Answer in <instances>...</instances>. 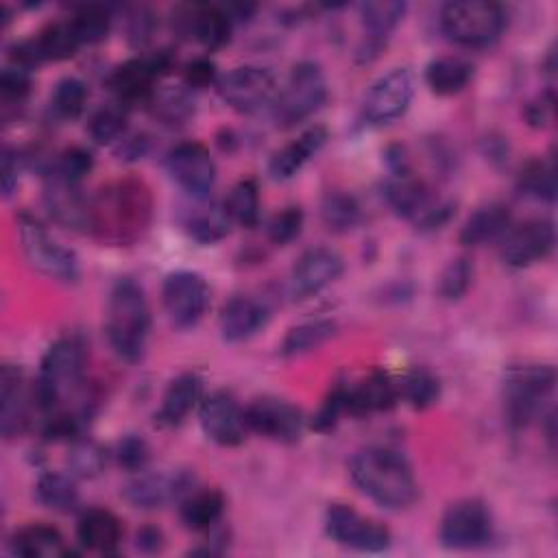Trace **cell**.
<instances>
[{
  "label": "cell",
  "mask_w": 558,
  "mask_h": 558,
  "mask_svg": "<svg viewBox=\"0 0 558 558\" xmlns=\"http://www.w3.org/2000/svg\"><path fill=\"white\" fill-rule=\"evenodd\" d=\"M153 220L150 187L137 177H122L105 183L89 198L87 231L109 246L137 242Z\"/></svg>",
  "instance_id": "cell-1"
},
{
  "label": "cell",
  "mask_w": 558,
  "mask_h": 558,
  "mask_svg": "<svg viewBox=\"0 0 558 558\" xmlns=\"http://www.w3.org/2000/svg\"><path fill=\"white\" fill-rule=\"evenodd\" d=\"M349 475L360 493L388 510L408 508L418 495L410 462L395 449H360L349 462Z\"/></svg>",
  "instance_id": "cell-2"
},
{
  "label": "cell",
  "mask_w": 558,
  "mask_h": 558,
  "mask_svg": "<svg viewBox=\"0 0 558 558\" xmlns=\"http://www.w3.org/2000/svg\"><path fill=\"white\" fill-rule=\"evenodd\" d=\"M87 349L78 336L54 340L41 357L35 379V401L44 414L74 412L68 408L85 388Z\"/></svg>",
  "instance_id": "cell-3"
},
{
  "label": "cell",
  "mask_w": 558,
  "mask_h": 558,
  "mask_svg": "<svg viewBox=\"0 0 558 558\" xmlns=\"http://www.w3.org/2000/svg\"><path fill=\"white\" fill-rule=\"evenodd\" d=\"M105 331L120 360L135 364L144 357L150 333V307L144 288L135 279L120 277L113 283L107 301Z\"/></svg>",
  "instance_id": "cell-4"
},
{
  "label": "cell",
  "mask_w": 558,
  "mask_h": 558,
  "mask_svg": "<svg viewBox=\"0 0 558 558\" xmlns=\"http://www.w3.org/2000/svg\"><path fill=\"white\" fill-rule=\"evenodd\" d=\"M15 235L26 262L48 279L61 283H76L81 277L78 257L72 248L63 246L48 229L31 214L15 216Z\"/></svg>",
  "instance_id": "cell-5"
},
{
  "label": "cell",
  "mask_w": 558,
  "mask_h": 558,
  "mask_svg": "<svg viewBox=\"0 0 558 558\" xmlns=\"http://www.w3.org/2000/svg\"><path fill=\"white\" fill-rule=\"evenodd\" d=\"M506 26L499 4L486 0H456L440 9L442 33L464 48H486L495 44Z\"/></svg>",
  "instance_id": "cell-6"
},
{
  "label": "cell",
  "mask_w": 558,
  "mask_h": 558,
  "mask_svg": "<svg viewBox=\"0 0 558 558\" xmlns=\"http://www.w3.org/2000/svg\"><path fill=\"white\" fill-rule=\"evenodd\" d=\"M556 384V373L547 364H517L504 375V408L512 427H525L541 418L543 405Z\"/></svg>",
  "instance_id": "cell-7"
},
{
  "label": "cell",
  "mask_w": 558,
  "mask_h": 558,
  "mask_svg": "<svg viewBox=\"0 0 558 558\" xmlns=\"http://www.w3.org/2000/svg\"><path fill=\"white\" fill-rule=\"evenodd\" d=\"M327 100V81L316 61H299L292 65L283 87L279 89L272 111L279 126H294L316 113Z\"/></svg>",
  "instance_id": "cell-8"
},
{
  "label": "cell",
  "mask_w": 558,
  "mask_h": 558,
  "mask_svg": "<svg viewBox=\"0 0 558 558\" xmlns=\"http://www.w3.org/2000/svg\"><path fill=\"white\" fill-rule=\"evenodd\" d=\"M218 96L240 113H255L275 102L279 94L277 76L264 65H238L216 83Z\"/></svg>",
  "instance_id": "cell-9"
},
{
  "label": "cell",
  "mask_w": 558,
  "mask_h": 558,
  "mask_svg": "<svg viewBox=\"0 0 558 558\" xmlns=\"http://www.w3.org/2000/svg\"><path fill=\"white\" fill-rule=\"evenodd\" d=\"M414 96V76L410 68L399 65L381 74L368 89L362 105V120L368 126H384L399 120Z\"/></svg>",
  "instance_id": "cell-10"
},
{
  "label": "cell",
  "mask_w": 558,
  "mask_h": 558,
  "mask_svg": "<svg viewBox=\"0 0 558 558\" xmlns=\"http://www.w3.org/2000/svg\"><path fill=\"white\" fill-rule=\"evenodd\" d=\"M493 536V517L484 501L460 499L451 504L438 527V538L447 549H475Z\"/></svg>",
  "instance_id": "cell-11"
},
{
  "label": "cell",
  "mask_w": 558,
  "mask_h": 558,
  "mask_svg": "<svg viewBox=\"0 0 558 558\" xmlns=\"http://www.w3.org/2000/svg\"><path fill=\"white\" fill-rule=\"evenodd\" d=\"M161 303L174 327H194L209 307V286L198 272H170L161 286Z\"/></svg>",
  "instance_id": "cell-12"
},
{
  "label": "cell",
  "mask_w": 558,
  "mask_h": 558,
  "mask_svg": "<svg viewBox=\"0 0 558 558\" xmlns=\"http://www.w3.org/2000/svg\"><path fill=\"white\" fill-rule=\"evenodd\" d=\"M325 530L338 545L357 551H384L392 541L386 525L360 514L347 504H331L327 508Z\"/></svg>",
  "instance_id": "cell-13"
},
{
  "label": "cell",
  "mask_w": 558,
  "mask_h": 558,
  "mask_svg": "<svg viewBox=\"0 0 558 558\" xmlns=\"http://www.w3.org/2000/svg\"><path fill=\"white\" fill-rule=\"evenodd\" d=\"M172 181L192 198H209L216 183V163L201 142H179L166 155Z\"/></svg>",
  "instance_id": "cell-14"
},
{
  "label": "cell",
  "mask_w": 558,
  "mask_h": 558,
  "mask_svg": "<svg viewBox=\"0 0 558 558\" xmlns=\"http://www.w3.org/2000/svg\"><path fill=\"white\" fill-rule=\"evenodd\" d=\"M556 242V231L547 218H527L510 225L499 242V257L510 268H525L545 259Z\"/></svg>",
  "instance_id": "cell-15"
},
{
  "label": "cell",
  "mask_w": 558,
  "mask_h": 558,
  "mask_svg": "<svg viewBox=\"0 0 558 558\" xmlns=\"http://www.w3.org/2000/svg\"><path fill=\"white\" fill-rule=\"evenodd\" d=\"M248 432L275 442H296L303 434V414L296 405L279 397H257L244 408Z\"/></svg>",
  "instance_id": "cell-16"
},
{
  "label": "cell",
  "mask_w": 558,
  "mask_h": 558,
  "mask_svg": "<svg viewBox=\"0 0 558 558\" xmlns=\"http://www.w3.org/2000/svg\"><path fill=\"white\" fill-rule=\"evenodd\" d=\"M198 421L205 436L222 447L240 445L248 432L244 410L227 390H216L203 397L198 405Z\"/></svg>",
  "instance_id": "cell-17"
},
{
  "label": "cell",
  "mask_w": 558,
  "mask_h": 558,
  "mask_svg": "<svg viewBox=\"0 0 558 558\" xmlns=\"http://www.w3.org/2000/svg\"><path fill=\"white\" fill-rule=\"evenodd\" d=\"M44 207L50 214L54 222H59L65 229L87 231L89 220V198L83 196L81 181L68 179L59 174L57 170H48L44 177Z\"/></svg>",
  "instance_id": "cell-18"
},
{
  "label": "cell",
  "mask_w": 558,
  "mask_h": 558,
  "mask_svg": "<svg viewBox=\"0 0 558 558\" xmlns=\"http://www.w3.org/2000/svg\"><path fill=\"white\" fill-rule=\"evenodd\" d=\"M342 257L327 246L307 248L292 266L288 290L292 299H310L342 275Z\"/></svg>",
  "instance_id": "cell-19"
},
{
  "label": "cell",
  "mask_w": 558,
  "mask_h": 558,
  "mask_svg": "<svg viewBox=\"0 0 558 558\" xmlns=\"http://www.w3.org/2000/svg\"><path fill=\"white\" fill-rule=\"evenodd\" d=\"M174 26L183 35H192L207 50L222 48L233 28V17L220 4H183L174 9Z\"/></svg>",
  "instance_id": "cell-20"
},
{
  "label": "cell",
  "mask_w": 558,
  "mask_h": 558,
  "mask_svg": "<svg viewBox=\"0 0 558 558\" xmlns=\"http://www.w3.org/2000/svg\"><path fill=\"white\" fill-rule=\"evenodd\" d=\"M405 9L408 4L399 0H375L360 4L362 41L357 46V61H371L381 52L392 31L403 20Z\"/></svg>",
  "instance_id": "cell-21"
},
{
  "label": "cell",
  "mask_w": 558,
  "mask_h": 558,
  "mask_svg": "<svg viewBox=\"0 0 558 558\" xmlns=\"http://www.w3.org/2000/svg\"><path fill=\"white\" fill-rule=\"evenodd\" d=\"M190 486H192V477L185 473L166 475V473H148L142 469L137 471L135 477H131L124 484L122 497L133 508L153 510V508H161L172 499H183L192 490Z\"/></svg>",
  "instance_id": "cell-22"
},
{
  "label": "cell",
  "mask_w": 558,
  "mask_h": 558,
  "mask_svg": "<svg viewBox=\"0 0 558 558\" xmlns=\"http://www.w3.org/2000/svg\"><path fill=\"white\" fill-rule=\"evenodd\" d=\"M159 78L150 57H137L129 59L122 65H118L109 78L107 85L111 94L116 96V105L129 109L135 105H148L155 94V81Z\"/></svg>",
  "instance_id": "cell-23"
},
{
  "label": "cell",
  "mask_w": 558,
  "mask_h": 558,
  "mask_svg": "<svg viewBox=\"0 0 558 558\" xmlns=\"http://www.w3.org/2000/svg\"><path fill=\"white\" fill-rule=\"evenodd\" d=\"M33 397L35 390L33 395L28 392L24 371L20 366L4 364L0 373V423L4 438L20 436L26 429Z\"/></svg>",
  "instance_id": "cell-24"
},
{
  "label": "cell",
  "mask_w": 558,
  "mask_h": 558,
  "mask_svg": "<svg viewBox=\"0 0 558 558\" xmlns=\"http://www.w3.org/2000/svg\"><path fill=\"white\" fill-rule=\"evenodd\" d=\"M342 392L347 412L357 416L371 412H386L399 401V386L384 371H371L366 377L349 386L342 384Z\"/></svg>",
  "instance_id": "cell-25"
},
{
  "label": "cell",
  "mask_w": 558,
  "mask_h": 558,
  "mask_svg": "<svg viewBox=\"0 0 558 558\" xmlns=\"http://www.w3.org/2000/svg\"><path fill=\"white\" fill-rule=\"evenodd\" d=\"M270 318L268 307L253 296H233L229 299L218 316L220 336L227 342H242L259 333Z\"/></svg>",
  "instance_id": "cell-26"
},
{
  "label": "cell",
  "mask_w": 558,
  "mask_h": 558,
  "mask_svg": "<svg viewBox=\"0 0 558 558\" xmlns=\"http://www.w3.org/2000/svg\"><path fill=\"white\" fill-rule=\"evenodd\" d=\"M203 401V377L194 371L177 375L163 397L161 405L155 412V425L159 427H177L183 418Z\"/></svg>",
  "instance_id": "cell-27"
},
{
  "label": "cell",
  "mask_w": 558,
  "mask_h": 558,
  "mask_svg": "<svg viewBox=\"0 0 558 558\" xmlns=\"http://www.w3.org/2000/svg\"><path fill=\"white\" fill-rule=\"evenodd\" d=\"M192 201L194 205L181 211V227L192 240L201 244H214L225 235H229L233 220L229 218L225 205L211 203L207 198L203 201L192 198Z\"/></svg>",
  "instance_id": "cell-28"
},
{
  "label": "cell",
  "mask_w": 558,
  "mask_h": 558,
  "mask_svg": "<svg viewBox=\"0 0 558 558\" xmlns=\"http://www.w3.org/2000/svg\"><path fill=\"white\" fill-rule=\"evenodd\" d=\"M386 198L399 216L412 218L414 222H418L438 203L434 192L412 172L392 174L386 183Z\"/></svg>",
  "instance_id": "cell-29"
},
{
  "label": "cell",
  "mask_w": 558,
  "mask_h": 558,
  "mask_svg": "<svg viewBox=\"0 0 558 558\" xmlns=\"http://www.w3.org/2000/svg\"><path fill=\"white\" fill-rule=\"evenodd\" d=\"M325 142H327L325 126L314 124V126L305 129L296 140H292L290 144H286L270 157L268 170H270L272 179H277V181L292 179L305 166V161L323 148Z\"/></svg>",
  "instance_id": "cell-30"
},
{
  "label": "cell",
  "mask_w": 558,
  "mask_h": 558,
  "mask_svg": "<svg viewBox=\"0 0 558 558\" xmlns=\"http://www.w3.org/2000/svg\"><path fill=\"white\" fill-rule=\"evenodd\" d=\"M76 538L85 549L113 554L122 538V523L111 510L89 508L76 523Z\"/></svg>",
  "instance_id": "cell-31"
},
{
  "label": "cell",
  "mask_w": 558,
  "mask_h": 558,
  "mask_svg": "<svg viewBox=\"0 0 558 558\" xmlns=\"http://www.w3.org/2000/svg\"><path fill=\"white\" fill-rule=\"evenodd\" d=\"M512 225L510 207L504 203H488L477 207L460 229V242L464 246H480L495 238H501Z\"/></svg>",
  "instance_id": "cell-32"
},
{
  "label": "cell",
  "mask_w": 558,
  "mask_h": 558,
  "mask_svg": "<svg viewBox=\"0 0 558 558\" xmlns=\"http://www.w3.org/2000/svg\"><path fill=\"white\" fill-rule=\"evenodd\" d=\"M471 78H473L471 61L456 54L436 57L425 68V83L436 96H453L462 92Z\"/></svg>",
  "instance_id": "cell-33"
},
{
  "label": "cell",
  "mask_w": 558,
  "mask_h": 558,
  "mask_svg": "<svg viewBox=\"0 0 558 558\" xmlns=\"http://www.w3.org/2000/svg\"><path fill=\"white\" fill-rule=\"evenodd\" d=\"M225 510V497L216 488L190 490L179 506V517L185 527L194 532H205L214 527Z\"/></svg>",
  "instance_id": "cell-34"
},
{
  "label": "cell",
  "mask_w": 558,
  "mask_h": 558,
  "mask_svg": "<svg viewBox=\"0 0 558 558\" xmlns=\"http://www.w3.org/2000/svg\"><path fill=\"white\" fill-rule=\"evenodd\" d=\"M31 46L37 54V61H63L76 54L81 41L72 28L70 20H59L46 24L33 39Z\"/></svg>",
  "instance_id": "cell-35"
},
{
  "label": "cell",
  "mask_w": 558,
  "mask_h": 558,
  "mask_svg": "<svg viewBox=\"0 0 558 558\" xmlns=\"http://www.w3.org/2000/svg\"><path fill=\"white\" fill-rule=\"evenodd\" d=\"M11 547L17 556L39 558V556H65L70 549L57 527L46 523H31L13 534Z\"/></svg>",
  "instance_id": "cell-36"
},
{
  "label": "cell",
  "mask_w": 558,
  "mask_h": 558,
  "mask_svg": "<svg viewBox=\"0 0 558 558\" xmlns=\"http://www.w3.org/2000/svg\"><path fill=\"white\" fill-rule=\"evenodd\" d=\"M517 185L525 196L538 198V201H554L556 198V166L554 159L538 157L530 159L521 166L517 174Z\"/></svg>",
  "instance_id": "cell-37"
},
{
  "label": "cell",
  "mask_w": 558,
  "mask_h": 558,
  "mask_svg": "<svg viewBox=\"0 0 558 558\" xmlns=\"http://www.w3.org/2000/svg\"><path fill=\"white\" fill-rule=\"evenodd\" d=\"M35 493L39 504H44L54 512H72L78 506V488L72 475H65V473H57V471L44 473L37 480Z\"/></svg>",
  "instance_id": "cell-38"
},
{
  "label": "cell",
  "mask_w": 558,
  "mask_h": 558,
  "mask_svg": "<svg viewBox=\"0 0 558 558\" xmlns=\"http://www.w3.org/2000/svg\"><path fill=\"white\" fill-rule=\"evenodd\" d=\"M148 107L153 116L168 126H179L194 116V100L185 87L155 89Z\"/></svg>",
  "instance_id": "cell-39"
},
{
  "label": "cell",
  "mask_w": 558,
  "mask_h": 558,
  "mask_svg": "<svg viewBox=\"0 0 558 558\" xmlns=\"http://www.w3.org/2000/svg\"><path fill=\"white\" fill-rule=\"evenodd\" d=\"M333 333H336V323L329 318H316V320L301 323L286 333V338L281 342V353L288 357L307 353V351L325 344Z\"/></svg>",
  "instance_id": "cell-40"
},
{
  "label": "cell",
  "mask_w": 558,
  "mask_h": 558,
  "mask_svg": "<svg viewBox=\"0 0 558 558\" xmlns=\"http://www.w3.org/2000/svg\"><path fill=\"white\" fill-rule=\"evenodd\" d=\"M87 105V85L76 76H63L54 83L50 94V113L57 120H76Z\"/></svg>",
  "instance_id": "cell-41"
},
{
  "label": "cell",
  "mask_w": 558,
  "mask_h": 558,
  "mask_svg": "<svg viewBox=\"0 0 558 558\" xmlns=\"http://www.w3.org/2000/svg\"><path fill=\"white\" fill-rule=\"evenodd\" d=\"M229 218L242 227H255L259 220V187L255 179H240L225 198Z\"/></svg>",
  "instance_id": "cell-42"
},
{
  "label": "cell",
  "mask_w": 558,
  "mask_h": 558,
  "mask_svg": "<svg viewBox=\"0 0 558 558\" xmlns=\"http://www.w3.org/2000/svg\"><path fill=\"white\" fill-rule=\"evenodd\" d=\"M320 218L329 231L344 233L360 222L362 209L355 196L347 192H327L320 203Z\"/></svg>",
  "instance_id": "cell-43"
},
{
  "label": "cell",
  "mask_w": 558,
  "mask_h": 558,
  "mask_svg": "<svg viewBox=\"0 0 558 558\" xmlns=\"http://www.w3.org/2000/svg\"><path fill=\"white\" fill-rule=\"evenodd\" d=\"M397 386H399V399H405L414 410H425L434 405L440 395L438 379L425 368L408 371L401 377V381H397Z\"/></svg>",
  "instance_id": "cell-44"
},
{
  "label": "cell",
  "mask_w": 558,
  "mask_h": 558,
  "mask_svg": "<svg viewBox=\"0 0 558 558\" xmlns=\"http://www.w3.org/2000/svg\"><path fill=\"white\" fill-rule=\"evenodd\" d=\"M72 28L83 44H98L109 35L111 28V13L102 4H81L72 17Z\"/></svg>",
  "instance_id": "cell-45"
},
{
  "label": "cell",
  "mask_w": 558,
  "mask_h": 558,
  "mask_svg": "<svg viewBox=\"0 0 558 558\" xmlns=\"http://www.w3.org/2000/svg\"><path fill=\"white\" fill-rule=\"evenodd\" d=\"M87 131L98 144L120 142L126 131V109L120 105H105L96 109L87 122Z\"/></svg>",
  "instance_id": "cell-46"
},
{
  "label": "cell",
  "mask_w": 558,
  "mask_h": 558,
  "mask_svg": "<svg viewBox=\"0 0 558 558\" xmlns=\"http://www.w3.org/2000/svg\"><path fill=\"white\" fill-rule=\"evenodd\" d=\"M105 451L94 440H72L65 464L72 477H94L105 469Z\"/></svg>",
  "instance_id": "cell-47"
},
{
  "label": "cell",
  "mask_w": 558,
  "mask_h": 558,
  "mask_svg": "<svg viewBox=\"0 0 558 558\" xmlns=\"http://www.w3.org/2000/svg\"><path fill=\"white\" fill-rule=\"evenodd\" d=\"M473 279V264L466 257L451 259L438 277V294L445 301H458L466 294Z\"/></svg>",
  "instance_id": "cell-48"
},
{
  "label": "cell",
  "mask_w": 558,
  "mask_h": 558,
  "mask_svg": "<svg viewBox=\"0 0 558 558\" xmlns=\"http://www.w3.org/2000/svg\"><path fill=\"white\" fill-rule=\"evenodd\" d=\"M301 229H303V209L290 205L270 218L266 231H268V240L272 244L283 246V244L292 242L294 238H299Z\"/></svg>",
  "instance_id": "cell-49"
},
{
  "label": "cell",
  "mask_w": 558,
  "mask_h": 558,
  "mask_svg": "<svg viewBox=\"0 0 558 558\" xmlns=\"http://www.w3.org/2000/svg\"><path fill=\"white\" fill-rule=\"evenodd\" d=\"M0 92L4 107L22 105L31 92V70L20 65H7L0 74Z\"/></svg>",
  "instance_id": "cell-50"
},
{
  "label": "cell",
  "mask_w": 558,
  "mask_h": 558,
  "mask_svg": "<svg viewBox=\"0 0 558 558\" xmlns=\"http://www.w3.org/2000/svg\"><path fill=\"white\" fill-rule=\"evenodd\" d=\"M50 168L68 179L83 181V177L89 174V170L94 168V157L89 150H85L81 146H70L63 153H59L57 161Z\"/></svg>",
  "instance_id": "cell-51"
},
{
  "label": "cell",
  "mask_w": 558,
  "mask_h": 558,
  "mask_svg": "<svg viewBox=\"0 0 558 558\" xmlns=\"http://www.w3.org/2000/svg\"><path fill=\"white\" fill-rule=\"evenodd\" d=\"M116 458H118V464L126 471H142L150 458V449H148V442L142 438V436H135V434H129L124 436L118 447H116Z\"/></svg>",
  "instance_id": "cell-52"
},
{
  "label": "cell",
  "mask_w": 558,
  "mask_h": 558,
  "mask_svg": "<svg viewBox=\"0 0 558 558\" xmlns=\"http://www.w3.org/2000/svg\"><path fill=\"white\" fill-rule=\"evenodd\" d=\"M347 408H344V392H342V384L336 386L329 397L325 399V403L320 405V410L316 412L314 421H312V427L316 432H329L333 429V425L338 423L340 414H344Z\"/></svg>",
  "instance_id": "cell-53"
},
{
  "label": "cell",
  "mask_w": 558,
  "mask_h": 558,
  "mask_svg": "<svg viewBox=\"0 0 558 558\" xmlns=\"http://www.w3.org/2000/svg\"><path fill=\"white\" fill-rule=\"evenodd\" d=\"M216 63L209 57H196L185 63L183 68V81L190 89H203L211 83H218Z\"/></svg>",
  "instance_id": "cell-54"
},
{
  "label": "cell",
  "mask_w": 558,
  "mask_h": 558,
  "mask_svg": "<svg viewBox=\"0 0 558 558\" xmlns=\"http://www.w3.org/2000/svg\"><path fill=\"white\" fill-rule=\"evenodd\" d=\"M153 31H155V15L140 7L135 9L131 15H129V41L133 46H144L146 41H150L153 37Z\"/></svg>",
  "instance_id": "cell-55"
},
{
  "label": "cell",
  "mask_w": 558,
  "mask_h": 558,
  "mask_svg": "<svg viewBox=\"0 0 558 558\" xmlns=\"http://www.w3.org/2000/svg\"><path fill=\"white\" fill-rule=\"evenodd\" d=\"M523 116L536 129H543V126L551 124V120H554V94L545 92V94L536 96L534 100H530L525 105Z\"/></svg>",
  "instance_id": "cell-56"
},
{
  "label": "cell",
  "mask_w": 558,
  "mask_h": 558,
  "mask_svg": "<svg viewBox=\"0 0 558 558\" xmlns=\"http://www.w3.org/2000/svg\"><path fill=\"white\" fill-rule=\"evenodd\" d=\"M20 172V155L13 153L11 148H4L2 153V192L9 196L13 187L17 185V174Z\"/></svg>",
  "instance_id": "cell-57"
},
{
  "label": "cell",
  "mask_w": 558,
  "mask_h": 558,
  "mask_svg": "<svg viewBox=\"0 0 558 558\" xmlns=\"http://www.w3.org/2000/svg\"><path fill=\"white\" fill-rule=\"evenodd\" d=\"M135 547L144 554H153L159 551L163 547V534L159 527L155 525H144L135 532Z\"/></svg>",
  "instance_id": "cell-58"
},
{
  "label": "cell",
  "mask_w": 558,
  "mask_h": 558,
  "mask_svg": "<svg viewBox=\"0 0 558 558\" xmlns=\"http://www.w3.org/2000/svg\"><path fill=\"white\" fill-rule=\"evenodd\" d=\"M148 148V140L144 135H133V137H122L120 140V148L118 153L124 157V159H137L146 153Z\"/></svg>",
  "instance_id": "cell-59"
}]
</instances>
